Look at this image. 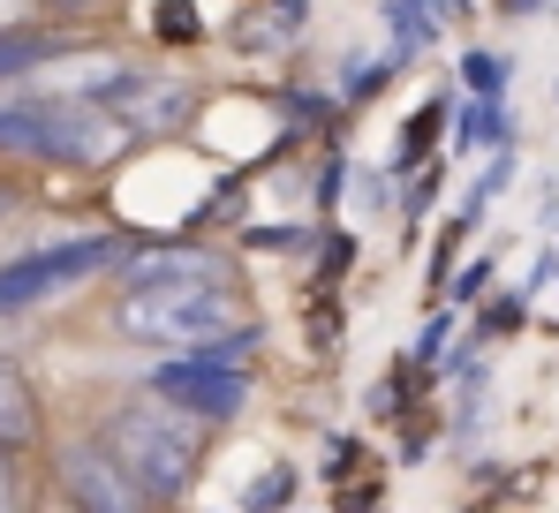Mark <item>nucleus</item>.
<instances>
[{"instance_id": "obj_1", "label": "nucleus", "mask_w": 559, "mask_h": 513, "mask_svg": "<svg viewBox=\"0 0 559 513\" xmlns=\"http://www.w3.org/2000/svg\"><path fill=\"white\" fill-rule=\"evenodd\" d=\"M98 438L121 453V468L144 484V499H182L197 484V468H204V416H189L182 401H167V393L121 401Z\"/></svg>"}, {"instance_id": "obj_2", "label": "nucleus", "mask_w": 559, "mask_h": 513, "mask_svg": "<svg viewBox=\"0 0 559 513\" xmlns=\"http://www.w3.org/2000/svg\"><path fill=\"white\" fill-rule=\"evenodd\" d=\"M114 325L144 347H197L212 333L242 325V295L235 279H167V287H129Z\"/></svg>"}, {"instance_id": "obj_3", "label": "nucleus", "mask_w": 559, "mask_h": 513, "mask_svg": "<svg viewBox=\"0 0 559 513\" xmlns=\"http://www.w3.org/2000/svg\"><path fill=\"white\" fill-rule=\"evenodd\" d=\"M114 256H121V242H106V235L15 256V264H0V310H23V302H38V295H53V287H69V279H92L98 264H114Z\"/></svg>"}, {"instance_id": "obj_4", "label": "nucleus", "mask_w": 559, "mask_h": 513, "mask_svg": "<svg viewBox=\"0 0 559 513\" xmlns=\"http://www.w3.org/2000/svg\"><path fill=\"white\" fill-rule=\"evenodd\" d=\"M152 393L182 401L189 416H204V423H227V416L242 408L250 378H242V362H212V355H197V347H182L175 362H159V370H152Z\"/></svg>"}, {"instance_id": "obj_5", "label": "nucleus", "mask_w": 559, "mask_h": 513, "mask_svg": "<svg viewBox=\"0 0 559 513\" xmlns=\"http://www.w3.org/2000/svg\"><path fill=\"white\" fill-rule=\"evenodd\" d=\"M61 484H69V499H76L84 513H129V506H144V484L121 468V453H114L106 438L61 453Z\"/></svg>"}, {"instance_id": "obj_6", "label": "nucleus", "mask_w": 559, "mask_h": 513, "mask_svg": "<svg viewBox=\"0 0 559 513\" xmlns=\"http://www.w3.org/2000/svg\"><path fill=\"white\" fill-rule=\"evenodd\" d=\"M167 279H227V256H212V250H144V256H129V287H167Z\"/></svg>"}, {"instance_id": "obj_7", "label": "nucleus", "mask_w": 559, "mask_h": 513, "mask_svg": "<svg viewBox=\"0 0 559 513\" xmlns=\"http://www.w3.org/2000/svg\"><path fill=\"white\" fill-rule=\"evenodd\" d=\"M38 438V401H31V378L0 355V445H31Z\"/></svg>"}, {"instance_id": "obj_8", "label": "nucleus", "mask_w": 559, "mask_h": 513, "mask_svg": "<svg viewBox=\"0 0 559 513\" xmlns=\"http://www.w3.org/2000/svg\"><path fill=\"white\" fill-rule=\"evenodd\" d=\"M61 53V38H46V31H0V76H23V69H38V61H53Z\"/></svg>"}, {"instance_id": "obj_9", "label": "nucleus", "mask_w": 559, "mask_h": 513, "mask_svg": "<svg viewBox=\"0 0 559 513\" xmlns=\"http://www.w3.org/2000/svg\"><path fill=\"white\" fill-rule=\"evenodd\" d=\"M468 84L499 91V84H507V61H491V53H468Z\"/></svg>"}, {"instance_id": "obj_10", "label": "nucleus", "mask_w": 559, "mask_h": 513, "mask_svg": "<svg viewBox=\"0 0 559 513\" xmlns=\"http://www.w3.org/2000/svg\"><path fill=\"white\" fill-rule=\"evenodd\" d=\"M159 23H167V38H197V15H189V8H167Z\"/></svg>"}, {"instance_id": "obj_11", "label": "nucleus", "mask_w": 559, "mask_h": 513, "mask_svg": "<svg viewBox=\"0 0 559 513\" xmlns=\"http://www.w3.org/2000/svg\"><path fill=\"white\" fill-rule=\"evenodd\" d=\"M0 453H8V445H0ZM8 499H15V476H8V461H0V506H8Z\"/></svg>"}, {"instance_id": "obj_12", "label": "nucleus", "mask_w": 559, "mask_h": 513, "mask_svg": "<svg viewBox=\"0 0 559 513\" xmlns=\"http://www.w3.org/2000/svg\"><path fill=\"white\" fill-rule=\"evenodd\" d=\"M15 15H23V0H0V31H8V23H15Z\"/></svg>"}, {"instance_id": "obj_13", "label": "nucleus", "mask_w": 559, "mask_h": 513, "mask_svg": "<svg viewBox=\"0 0 559 513\" xmlns=\"http://www.w3.org/2000/svg\"><path fill=\"white\" fill-rule=\"evenodd\" d=\"M61 8H92V0H61Z\"/></svg>"}, {"instance_id": "obj_14", "label": "nucleus", "mask_w": 559, "mask_h": 513, "mask_svg": "<svg viewBox=\"0 0 559 513\" xmlns=\"http://www.w3.org/2000/svg\"><path fill=\"white\" fill-rule=\"evenodd\" d=\"M0 212H8V196H0Z\"/></svg>"}]
</instances>
